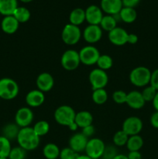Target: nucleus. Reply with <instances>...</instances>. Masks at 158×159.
Here are the masks:
<instances>
[{"mask_svg": "<svg viewBox=\"0 0 158 159\" xmlns=\"http://www.w3.org/2000/svg\"><path fill=\"white\" fill-rule=\"evenodd\" d=\"M20 24L16 19L12 15L3 17L1 22L2 30L7 34H13L18 30Z\"/></svg>", "mask_w": 158, "mask_h": 159, "instance_id": "20", "label": "nucleus"}, {"mask_svg": "<svg viewBox=\"0 0 158 159\" xmlns=\"http://www.w3.org/2000/svg\"><path fill=\"white\" fill-rule=\"evenodd\" d=\"M76 159H92L91 158H90V157H88L87 155H78V156H77V158Z\"/></svg>", "mask_w": 158, "mask_h": 159, "instance_id": "49", "label": "nucleus"}, {"mask_svg": "<svg viewBox=\"0 0 158 159\" xmlns=\"http://www.w3.org/2000/svg\"><path fill=\"white\" fill-rule=\"evenodd\" d=\"M118 154H119V152H118L116 146H115L114 144L106 145L101 159H113Z\"/></svg>", "mask_w": 158, "mask_h": 159, "instance_id": "37", "label": "nucleus"}, {"mask_svg": "<svg viewBox=\"0 0 158 159\" xmlns=\"http://www.w3.org/2000/svg\"><path fill=\"white\" fill-rule=\"evenodd\" d=\"M25 101L29 108H37L41 107L45 101L44 93L39 89L31 90L26 95Z\"/></svg>", "mask_w": 158, "mask_h": 159, "instance_id": "16", "label": "nucleus"}, {"mask_svg": "<svg viewBox=\"0 0 158 159\" xmlns=\"http://www.w3.org/2000/svg\"><path fill=\"white\" fill-rule=\"evenodd\" d=\"M117 23L118 22L116 21V20L113 16L104 15L99 26L102 28V30L108 33L117 26Z\"/></svg>", "mask_w": 158, "mask_h": 159, "instance_id": "29", "label": "nucleus"}, {"mask_svg": "<svg viewBox=\"0 0 158 159\" xmlns=\"http://www.w3.org/2000/svg\"><path fill=\"white\" fill-rule=\"evenodd\" d=\"M151 71L145 66H138L129 73V79L132 85L138 88H144L150 85Z\"/></svg>", "mask_w": 158, "mask_h": 159, "instance_id": "2", "label": "nucleus"}, {"mask_svg": "<svg viewBox=\"0 0 158 159\" xmlns=\"http://www.w3.org/2000/svg\"><path fill=\"white\" fill-rule=\"evenodd\" d=\"M35 133L40 138L47 134L50 131V124L46 120H39L33 127Z\"/></svg>", "mask_w": 158, "mask_h": 159, "instance_id": "32", "label": "nucleus"}, {"mask_svg": "<svg viewBox=\"0 0 158 159\" xmlns=\"http://www.w3.org/2000/svg\"><path fill=\"white\" fill-rule=\"evenodd\" d=\"M33 119L34 113L29 107H21L15 114V123L20 128L30 127Z\"/></svg>", "mask_w": 158, "mask_h": 159, "instance_id": "11", "label": "nucleus"}, {"mask_svg": "<svg viewBox=\"0 0 158 159\" xmlns=\"http://www.w3.org/2000/svg\"><path fill=\"white\" fill-rule=\"evenodd\" d=\"M12 16L16 19V20L20 23H24L29 21L31 16V13L30 11L27 8L24 7V6H18Z\"/></svg>", "mask_w": 158, "mask_h": 159, "instance_id": "28", "label": "nucleus"}, {"mask_svg": "<svg viewBox=\"0 0 158 159\" xmlns=\"http://www.w3.org/2000/svg\"><path fill=\"white\" fill-rule=\"evenodd\" d=\"M20 93L18 83L10 78L0 79V98L4 100L14 99Z\"/></svg>", "mask_w": 158, "mask_h": 159, "instance_id": "3", "label": "nucleus"}, {"mask_svg": "<svg viewBox=\"0 0 158 159\" xmlns=\"http://www.w3.org/2000/svg\"><path fill=\"white\" fill-rule=\"evenodd\" d=\"M119 15L121 21L125 23H133L137 18V12L135 8L122 7Z\"/></svg>", "mask_w": 158, "mask_h": 159, "instance_id": "24", "label": "nucleus"}, {"mask_svg": "<svg viewBox=\"0 0 158 159\" xmlns=\"http://www.w3.org/2000/svg\"><path fill=\"white\" fill-rule=\"evenodd\" d=\"M60 152V148L54 143H47L43 148V155L46 159L59 158Z\"/></svg>", "mask_w": 158, "mask_h": 159, "instance_id": "25", "label": "nucleus"}, {"mask_svg": "<svg viewBox=\"0 0 158 159\" xmlns=\"http://www.w3.org/2000/svg\"><path fill=\"white\" fill-rule=\"evenodd\" d=\"M79 154L73 151L71 148L66 147L60 150V156L59 158L60 159H76L78 156Z\"/></svg>", "mask_w": 158, "mask_h": 159, "instance_id": "39", "label": "nucleus"}, {"mask_svg": "<svg viewBox=\"0 0 158 159\" xmlns=\"http://www.w3.org/2000/svg\"><path fill=\"white\" fill-rule=\"evenodd\" d=\"M20 130V127L15 123H10V124H6L3 128L2 136L6 137L9 141L16 140Z\"/></svg>", "mask_w": 158, "mask_h": 159, "instance_id": "27", "label": "nucleus"}, {"mask_svg": "<svg viewBox=\"0 0 158 159\" xmlns=\"http://www.w3.org/2000/svg\"><path fill=\"white\" fill-rule=\"evenodd\" d=\"M129 159H142V154L139 151L135 152H129L128 155H126Z\"/></svg>", "mask_w": 158, "mask_h": 159, "instance_id": "44", "label": "nucleus"}, {"mask_svg": "<svg viewBox=\"0 0 158 159\" xmlns=\"http://www.w3.org/2000/svg\"><path fill=\"white\" fill-rule=\"evenodd\" d=\"M122 2L123 7L135 8L140 2V0H122Z\"/></svg>", "mask_w": 158, "mask_h": 159, "instance_id": "42", "label": "nucleus"}, {"mask_svg": "<svg viewBox=\"0 0 158 159\" xmlns=\"http://www.w3.org/2000/svg\"><path fill=\"white\" fill-rule=\"evenodd\" d=\"M156 91L153 87H152L151 85H147V86L144 87L143 91L141 92V94H142L143 98L145 100V102H152L154 99L155 96H156Z\"/></svg>", "mask_w": 158, "mask_h": 159, "instance_id": "36", "label": "nucleus"}, {"mask_svg": "<svg viewBox=\"0 0 158 159\" xmlns=\"http://www.w3.org/2000/svg\"><path fill=\"white\" fill-rule=\"evenodd\" d=\"M138 42V36L135 34H129L128 42L127 43L129 44H136Z\"/></svg>", "mask_w": 158, "mask_h": 159, "instance_id": "45", "label": "nucleus"}, {"mask_svg": "<svg viewBox=\"0 0 158 159\" xmlns=\"http://www.w3.org/2000/svg\"><path fill=\"white\" fill-rule=\"evenodd\" d=\"M79 57H80L81 64L87 65V66H91V65H96L100 56V52L99 49L94 45L88 44L83 47L79 51Z\"/></svg>", "mask_w": 158, "mask_h": 159, "instance_id": "6", "label": "nucleus"}, {"mask_svg": "<svg viewBox=\"0 0 158 159\" xmlns=\"http://www.w3.org/2000/svg\"><path fill=\"white\" fill-rule=\"evenodd\" d=\"M0 99H1V98H0Z\"/></svg>", "mask_w": 158, "mask_h": 159, "instance_id": "52", "label": "nucleus"}, {"mask_svg": "<svg viewBox=\"0 0 158 159\" xmlns=\"http://www.w3.org/2000/svg\"><path fill=\"white\" fill-rule=\"evenodd\" d=\"M81 64L78 51L73 49H68L62 54L60 57V65L67 71H74L79 67Z\"/></svg>", "mask_w": 158, "mask_h": 159, "instance_id": "7", "label": "nucleus"}, {"mask_svg": "<svg viewBox=\"0 0 158 159\" xmlns=\"http://www.w3.org/2000/svg\"><path fill=\"white\" fill-rule=\"evenodd\" d=\"M129 33L124 28L116 26L108 33V38L110 43L116 46H123L128 42Z\"/></svg>", "mask_w": 158, "mask_h": 159, "instance_id": "13", "label": "nucleus"}, {"mask_svg": "<svg viewBox=\"0 0 158 159\" xmlns=\"http://www.w3.org/2000/svg\"><path fill=\"white\" fill-rule=\"evenodd\" d=\"M81 37L82 32L80 27L71 23L65 25L61 31L62 41L69 46L77 44Z\"/></svg>", "mask_w": 158, "mask_h": 159, "instance_id": "5", "label": "nucleus"}, {"mask_svg": "<svg viewBox=\"0 0 158 159\" xmlns=\"http://www.w3.org/2000/svg\"><path fill=\"white\" fill-rule=\"evenodd\" d=\"M122 7V0H101L100 8L106 15H116Z\"/></svg>", "mask_w": 158, "mask_h": 159, "instance_id": "18", "label": "nucleus"}, {"mask_svg": "<svg viewBox=\"0 0 158 159\" xmlns=\"http://www.w3.org/2000/svg\"><path fill=\"white\" fill-rule=\"evenodd\" d=\"M88 81L92 90L105 89L108 83V75L105 71L100 68H94L88 75Z\"/></svg>", "mask_w": 158, "mask_h": 159, "instance_id": "8", "label": "nucleus"}, {"mask_svg": "<svg viewBox=\"0 0 158 159\" xmlns=\"http://www.w3.org/2000/svg\"><path fill=\"white\" fill-rule=\"evenodd\" d=\"M144 141L142 137L139 134L129 136L127 141L125 147L129 152H135V151H140L143 146Z\"/></svg>", "mask_w": 158, "mask_h": 159, "instance_id": "26", "label": "nucleus"}, {"mask_svg": "<svg viewBox=\"0 0 158 159\" xmlns=\"http://www.w3.org/2000/svg\"><path fill=\"white\" fill-rule=\"evenodd\" d=\"M0 159H9L8 158H0Z\"/></svg>", "mask_w": 158, "mask_h": 159, "instance_id": "51", "label": "nucleus"}, {"mask_svg": "<svg viewBox=\"0 0 158 159\" xmlns=\"http://www.w3.org/2000/svg\"><path fill=\"white\" fill-rule=\"evenodd\" d=\"M76 112L69 105H61L57 107L54 113L56 122L60 126L68 127L74 122Z\"/></svg>", "mask_w": 158, "mask_h": 159, "instance_id": "4", "label": "nucleus"}, {"mask_svg": "<svg viewBox=\"0 0 158 159\" xmlns=\"http://www.w3.org/2000/svg\"><path fill=\"white\" fill-rule=\"evenodd\" d=\"M103 16L102 9L96 5H91L85 9V21L88 25H99Z\"/></svg>", "mask_w": 158, "mask_h": 159, "instance_id": "14", "label": "nucleus"}, {"mask_svg": "<svg viewBox=\"0 0 158 159\" xmlns=\"http://www.w3.org/2000/svg\"><path fill=\"white\" fill-rule=\"evenodd\" d=\"M81 130V133L83 134L86 138H88V139L92 138V136L94 134V133H95V128H94V127L92 124L84 127Z\"/></svg>", "mask_w": 158, "mask_h": 159, "instance_id": "41", "label": "nucleus"}, {"mask_svg": "<svg viewBox=\"0 0 158 159\" xmlns=\"http://www.w3.org/2000/svg\"><path fill=\"white\" fill-rule=\"evenodd\" d=\"M16 141L20 147L26 152H31L39 147L40 138L35 133L33 127H27L20 128Z\"/></svg>", "mask_w": 158, "mask_h": 159, "instance_id": "1", "label": "nucleus"}, {"mask_svg": "<svg viewBox=\"0 0 158 159\" xmlns=\"http://www.w3.org/2000/svg\"><path fill=\"white\" fill-rule=\"evenodd\" d=\"M143 124L142 120L136 116H131L127 117L123 121L122 125V130L129 136L139 134L143 130Z\"/></svg>", "mask_w": 158, "mask_h": 159, "instance_id": "10", "label": "nucleus"}, {"mask_svg": "<svg viewBox=\"0 0 158 159\" xmlns=\"http://www.w3.org/2000/svg\"><path fill=\"white\" fill-rule=\"evenodd\" d=\"M113 159H129L126 155H123V154H118L116 157Z\"/></svg>", "mask_w": 158, "mask_h": 159, "instance_id": "48", "label": "nucleus"}, {"mask_svg": "<svg viewBox=\"0 0 158 159\" xmlns=\"http://www.w3.org/2000/svg\"><path fill=\"white\" fill-rule=\"evenodd\" d=\"M112 98L116 104H124L126 102L127 93L122 90H116L112 93Z\"/></svg>", "mask_w": 158, "mask_h": 159, "instance_id": "38", "label": "nucleus"}, {"mask_svg": "<svg viewBox=\"0 0 158 159\" xmlns=\"http://www.w3.org/2000/svg\"><path fill=\"white\" fill-rule=\"evenodd\" d=\"M20 1L23 3H29V2H31L32 1H33V0H20Z\"/></svg>", "mask_w": 158, "mask_h": 159, "instance_id": "50", "label": "nucleus"}, {"mask_svg": "<svg viewBox=\"0 0 158 159\" xmlns=\"http://www.w3.org/2000/svg\"><path fill=\"white\" fill-rule=\"evenodd\" d=\"M37 89L43 93L50 92L54 86V79L51 74L48 72H42L36 79Z\"/></svg>", "mask_w": 158, "mask_h": 159, "instance_id": "17", "label": "nucleus"}, {"mask_svg": "<svg viewBox=\"0 0 158 159\" xmlns=\"http://www.w3.org/2000/svg\"><path fill=\"white\" fill-rule=\"evenodd\" d=\"M26 151L22 148L20 146L12 148L11 152L9 153V159H26Z\"/></svg>", "mask_w": 158, "mask_h": 159, "instance_id": "35", "label": "nucleus"}, {"mask_svg": "<svg viewBox=\"0 0 158 159\" xmlns=\"http://www.w3.org/2000/svg\"><path fill=\"white\" fill-rule=\"evenodd\" d=\"M152 103H153V108L155 109V110H156V111H158V91L157 93H156L153 100L152 101Z\"/></svg>", "mask_w": 158, "mask_h": 159, "instance_id": "46", "label": "nucleus"}, {"mask_svg": "<svg viewBox=\"0 0 158 159\" xmlns=\"http://www.w3.org/2000/svg\"><path fill=\"white\" fill-rule=\"evenodd\" d=\"M150 85H151L156 91H158V68L151 71Z\"/></svg>", "mask_w": 158, "mask_h": 159, "instance_id": "40", "label": "nucleus"}, {"mask_svg": "<svg viewBox=\"0 0 158 159\" xmlns=\"http://www.w3.org/2000/svg\"><path fill=\"white\" fill-rule=\"evenodd\" d=\"M18 6V0H0V14L4 16L12 15Z\"/></svg>", "mask_w": 158, "mask_h": 159, "instance_id": "22", "label": "nucleus"}, {"mask_svg": "<svg viewBox=\"0 0 158 159\" xmlns=\"http://www.w3.org/2000/svg\"><path fill=\"white\" fill-rule=\"evenodd\" d=\"M68 127L69 128L70 130H71V131H76V130H77V128H79L78 126L76 124L75 122H74V123H72L71 124H70Z\"/></svg>", "mask_w": 158, "mask_h": 159, "instance_id": "47", "label": "nucleus"}, {"mask_svg": "<svg viewBox=\"0 0 158 159\" xmlns=\"http://www.w3.org/2000/svg\"><path fill=\"white\" fill-rule=\"evenodd\" d=\"M85 21V10L82 8H75L69 15V23L74 26H81Z\"/></svg>", "mask_w": 158, "mask_h": 159, "instance_id": "23", "label": "nucleus"}, {"mask_svg": "<svg viewBox=\"0 0 158 159\" xmlns=\"http://www.w3.org/2000/svg\"><path fill=\"white\" fill-rule=\"evenodd\" d=\"M88 138H86L81 132L75 133L70 138L68 147L71 148L73 151L80 155L85 151Z\"/></svg>", "mask_w": 158, "mask_h": 159, "instance_id": "15", "label": "nucleus"}, {"mask_svg": "<svg viewBox=\"0 0 158 159\" xmlns=\"http://www.w3.org/2000/svg\"><path fill=\"white\" fill-rule=\"evenodd\" d=\"M108 93L105 89H94L91 93V99L96 105H103L108 100Z\"/></svg>", "mask_w": 158, "mask_h": 159, "instance_id": "30", "label": "nucleus"}, {"mask_svg": "<svg viewBox=\"0 0 158 159\" xmlns=\"http://www.w3.org/2000/svg\"><path fill=\"white\" fill-rule=\"evenodd\" d=\"M145 100L143 98L141 92L137 90H133L127 93L126 104L129 107L133 110H140L145 106Z\"/></svg>", "mask_w": 158, "mask_h": 159, "instance_id": "19", "label": "nucleus"}, {"mask_svg": "<svg viewBox=\"0 0 158 159\" xmlns=\"http://www.w3.org/2000/svg\"><path fill=\"white\" fill-rule=\"evenodd\" d=\"M103 30L99 25H88L82 31V37L88 44L93 45L102 39Z\"/></svg>", "mask_w": 158, "mask_h": 159, "instance_id": "12", "label": "nucleus"}, {"mask_svg": "<svg viewBox=\"0 0 158 159\" xmlns=\"http://www.w3.org/2000/svg\"><path fill=\"white\" fill-rule=\"evenodd\" d=\"M96 65L98 68L106 71L112 67L113 60L111 56L108 54H100Z\"/></svg>", "mask_w": 158, "mask_h": 159, "instance_id": "31", "label": "nucleus"}, {"mask_svg": "<svg viewBox=\"0 0 158 159\" xmlns=\"http://www.w3.org/2000/svg\"><path fill=\"white\" fill-rule=\"evenodd\" d=\"M12 149L11 142L4 136H0V158H8Z\"/></svg>", "mask_w": 158, "mask_h": 159, "instance_id": "33", "label": "nucleus"}, {"mask_svg": "<svg viewBox=\"0 0 158 159\" xmlns=\"http://www.w3.org/2000/svg\"><path fill=\"white\" fill-rule=\"evenodd\" d=\"M129 135L125 134L122 130H118L114 134L112 138L113 144L116 147H122L125 146L127 141H128Z\"/></svg>", "mask_w": 158, "mask_h": 159, "instance_id": "34", "label": "nucleus"}, {"mask_svg": "<svg viewBox=\"0 0 158 159\" xmlns=\"http://www.w3.org/2000/svg\"><path fill=\"white\" fill-rule=\"evenodd\" d=\"M105 144L98 138H89L85 148V155L92 159H101L105 148Z\"/></svg>", "mask_w": 158, "mask_h": 159, "instance_id": "9", "label": "nucleus"}, {"mask_svg": "<svg viewBox=\"0 0 158 159\" xmlns=\"http://www.w3.org/2000/svg\"><path fill=\"white\" fill-rule=\"evenodd\" d=\"M150 122L152 127L158 129V111H155L154 113H152L150 118Z\"/></svg>", "mask_w": 158, "mask_h": 159, "instance_id": "43", "label": "nucleus"}, {"mask_svg": "<svg viewBox=\"0 0 158 159\" xmlns=\"http://www.w3.org/2000/svg\"><path fill=\"white\" fill-rule=\"evenodd\" d=\"M74 122L76 123L79 128H84V127L92 124L93 123V115L91 113L87 110H81L78 113H76Z\"/></svg>", "mask_w": 158, "mask_h": 159, "instance_id": "21", "label": "nucleus"}]
</instances>
